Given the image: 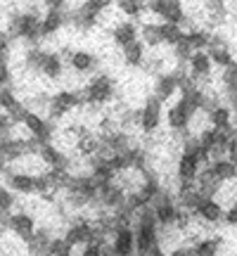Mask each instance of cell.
Masks as SVG:
<instances>
[{"mask_svg":"<svg viewBox=\"0 0 237 256\" xmlns=\"http://www.w3.org/2000/svg\"><path fill=\"white\" fill-rule=\"evenodd\" d=\"M202 168L204 166L200 164V159L194 154H180L178 162H176V178L182 180V183H194Z\"/></svg>","mask_w":237,"mask_h":256,"instance_id":"14","label":"cell"},{"mask_svg":"<svg viewBox=\"0 0 237 256\" xmlns=\"http://www.w3.org/2000/svg\"><path fill=\"white\" fill-rule=\"evenodd\" d=\"M5 230H8V232H12L19 242L28 244V242L34 240V235H36L38 226H36L34 214H28V211H12V214H10V218H8Z\"/></svg>","mask_w":237,"mask_h":256,"instance_id":"4","label":"cell"},{"mask_svg":"<svg viewBox=\"0 0 237 256\" xmlns=\"http://www.w3.org/2000/svg\"><path fill=\"white\" fill-rule=\"evenodd\" d=\"M235 17H237V10H235Z\"/></svg>","mask_w":237,"mask_h":256,"instance_id":"33","label":"cell"},{"mask_svg":"<svg viewBox=\"0 0 237 256\" xmlns=\"http://www.w3.org/2000/svg\"><path fill=\"white\" fill-rule=\"evenodd\" d=\"M64 238L74 249L76 247H83L95 240V230H92V218H86V216H76V218L64 228V232L60 235Z\"/></svg>","mask_w":237,"mask_h":256,"instance_id":"5","label":"cell"},{"mask_svg":"<svg viewBox=\"0 0 237 256\" xmlns=\"http://www.w3.org/2000/svg\"><path fill=\"white\" fill-rule=\"evenodd\" d=\"M81 98L86 107H107L116 100V83L110 74H95L90 81L81 88Z\"/></svg>","mask_w":237,"mask_h":256,"instance_id":"1","label":"cell"},{"mask_svg":"<svg viewBox=\"0 0 237 256\" xmlns=\"http://www.w3.org/2000/svg\"><path fill=\"white\" fill-rule=\"evenodd\" d=\"M36 74L46 76L48 81H60L64 74V60L60 57V52H50V50H43L40 55V62L36 66Z\"/></svg>","mask_w":237,"mask_h":256,"instance_id":"9","label":"cell"},{"mask_svg":"<svg viewBox=\"0 0 237 256\" xmlns=\"http://www.w3.org/2000/svg\"><path fill=\"white\" fill-rule=\"evenodd\" d=\"M223 220L228 223L230 228H237V202H235V204H230L228 209H226V214H223Z\"/></svg>","mask_w":237,"mask_h":256,"instance_id":"29","label":"cell"},{"mask_svg":"<svg viewBox=\"0 0 237 256\" xmlns=\"http://www.w3.org/2000/svg\"><path fill=\"white\" fill-rule=\"evenodd\" d=\"M226 159L228 162H232V164L237 166V138H232L228 142V150H226Z\"/></svg>","mask_w":237,"mask_h":256,"instance_id":"30","label":"cell"},{"mask_svg":"<svg viewBox=\"0 0 237 256\" xmlns=\"http://www.w3.org/2000/svg\"><path fill=\"white\" fill-rule=\"evenodd\" d=\"M176 92H178V81H176L174 74L168 72V74H162V76H156L154 90H152V95H154V98L162 102V104L171 100Z\"/></svg>","mask_w":237,"mask_h":256,"instance_id":"17","label":"cell"},{"mask_svg":"<svg viewBox=\"0 0 237 256\" xmlns=\"http://www.w3.org/2000/svg\"><path fill=\"white\" fill-rule=\"evenodd\" d=\"M220 247H223V240L220 238H202L194 244H190L192 256H218Z\"/></svg>","mask_w":237,"mask_h":256,"instance_id":"22","label":"cell"},{"mask_svg":"<svg viewBox=\"0 0 237 256\" xmlns=\"http://www.w3.org/2000/svg\"><path fill=\"white\" fill-rule=\"evenodd\" d=\"M121 60L126 66L130 69H140V66H145V60H147V48L142 40H136V43H130L128 48L121 50Z\"/></svg>","mask_w":237,"mask_h":256,"instance_id":"18","label":"cell"},{"mask_svg":"<svg viewBox=\"0 0 237 256\" xmlns=\"http://www.w3.org/2000/svg\"><path fill=\"white\" fill-rule=\"evenodd\" d=\"M188 69V76H190L192 83H197V86H204V83L211 81V69H214V64H211L209 55L206 52H192V57L188 60V64H185Z\"/></svg>","mask_w":237,"mask_h":256,"instance_id":"6","label":"cell"},{"mask_svg":"<svg viewBox=\"0 0 237 256\" xmlns=\"http://www.w3.org/2000/svg\"><path fill=\"white\" fill-rule=\"evenodd\" d=\"M95 204H98L102 211H110L112 214V211L126 206V192L116 183L102 185V188H98V202H95Z\"/></svg>","mask_w":237,"mask_h":256,"instance_id":"8","label":"cell"},{"mask_svg":"<svg viewBox=\"0 0 237 256\" xmlns=\"http://www.w3.org/2000/svg\"><path fill=\"white\" fill-rule=\"evenodd\" d=\"M14 206H17V194H12L5 185H0V216L12 214Z\"/></svg>","mask_w":237,"mask_h":256,"instance_id":"26","label":"cell"},{"mask_svg":"<svg viewBox=\"0 0 237 256\" xmlns=\"http://www.w3.org/2000/svg\"><path fill=\"white\" fill-rule=\"evenodd\" d=\"M140 40L145 43L147 50H154V48L164 46V43H162L159 22H145V24H140Z\"/></svg>","mask_w":237,"mask_h":256,"instance_id":"21","label":"cell"},{"mask_svg":"<svg viewBox=\"0 0 237 256\" xmlns=\"http://www.w3.org/2000/svg\"><path fill=\"white\" fill-rule=\"evenodd\" d=\"M223 214H226V206L218 200H204L194 211V218L204 226H218L223 220Z\"/></svg>","mask_w":237,"mask_h":256,"instance_id":"12","label":"cell"},{"mask_svg":"<svg viewBox=\"0 0 237 256\" xmlns=\"http://www.w3.org/2000/svg\"><path fill=\"white\" fill-rule=\"evenodd\" d=\"M136 40H140V26H138L136 22H128V19H124V22H116L114 24V28H112V43L116 48H128L130 43H136Z\"/></svg>","mask_w":237,"mask_h":256,"instance_id":"11","label":"cell"},{"mask_svg":"<svg viewBox=\"0 0 237 256\" xmlns=\"http://www.w3.org/2000/svg\"><path fill=\"white\" fill-rule=\"evenodd\" d=\"M116 10L121 14H126L128 22L140 24V17L145 14V2H140V0H121V2H116Z\"/></svg>","mask_w":237,"mask_h":256,"instance_id":"23","label":"cell"},{"mask_svg":"<svg viewBox=\"0 0 237 256\" xmlns=\"http://www.w3.org/2000/svg\"><path fill=\"white\" fill-rule=\"evenodd\" d=\"M112 249H110V242H88L83 244L81 252L74 256H110Z\"/></svg>","mask_w":237,"mask_h":256,"instance_id":"25","label":"cell"},{"mask_svg":"<svg viewBox=\"0 0 237 256\" xmlns=\"http://www.w3.org/2000/svg\"><path fill=\"white\" fill-rule=\"evenodd\" d=\"M142 256H166V252L162 247H154L152 252H147V254H142Z\"/></svg>","mask_w":237,"mask_h":256,"instance_id":"32","label":"cell"},{"mask_svg":"<svg viewBox=\"0 0 237 256\" xmlns=\"http://www.w3.org/2000/svg\"><path fill=\"white\" fill-rule=\"evenodd\" d=\"M162 119H164V104L156 100L154 95H147L145 104L136 112V126L140 128L142 133L152 136L154 130H159Z\"/></svg>","mask_w":237,"mask_h":256,"instance_id":"3","label":"cell"},{"mask_svg":"<svg viewBox=\"0 0 237 256\" xmlns=\"http://www.w3.org/2000/svg\"><path fill=\"white\" fill-rule=\"evenodd\" d=\"M36 156L40 159V164L46 166V168H66V164H69L66 152H62L55 142L40 145L38 147V152H36Z\"/></svg>","mask_w":237,"mask_h":256,"instance_id":"13","label":"cell"},{"mask_svg":"<svg viewBox=\"0 0 237 256\" xmlns=\"http://www.w3.org/2000/svg\"><path fill=\"white\" fill-rule=\"evenodd\" d=\"M159 31H162V43L168 46V48H176L182 38H185V31H182L180 26H176V24H166V22H162V24H159Z\"/></svg>","mask_w":237,"mask_h":256,"instance_id":"24","label":"cell"},{"mask_svg":"<svg viewBox=\"0 0 237 256\" xmlns=\"http://www.w3.org/2000/svg\"><path fill=\"white\" fill-rule=\"evenodd\" d=\"M209 171L214 174V178H216L220 185L235 183V180H237V166L232 164V162H228V159L211 162V164H209Z\"/></svg>","mask_w":237,"mask_h":256,"instance_id":"20","label":"cell"},{"mask_svg":"<svg viewBox=\"0 0 237 256\" xmlns=\"http://www.w3.org/2000/svg\"><path fill=\"white\" fill-rule=\"evenodd\" d=\"M83 107V98L81 90H60L55 95H50V107H48V121H62L66 114H72L74 110Z\"/></svg>","mask_w":237,"mask_h":256,"instance_id":"2","label":"cell"},{"mask_svg":"<svg viewBox=\"0 0 237 256\" xmlns=\"http://www.w3.org/2000/svg\"><path fill=\"white\" fill-rule=\"evenodd\" d=\"M166 256H192V249H190V244H178V247H174Z\"/></svg>","mask_w":237,"mask_h":256,"instance_id":"31","label":"cell"},{"mask_svg":"<svg viewBox=\"0 0 237 256\" xmlns=\"http://www.w3.org/2000/svg\"><path fill=\"white\" fill-rule=\"evenodd\" d=\"M185 43L192 48V52H206L211 46V31L204 26H194L190 31H185Z\"/></svg>","mask_w":237,"mask_h":256,"instance_id":"19","label":"cell"},{"mask_svg":"<svg viewBox=\"0 0 237 256\" xmlns=\"http://www.w3.org/2000/svg\"><path fill=\"white\" fill-rule=\"evenodd\" d=\"M48 256H74V247L64 238H52Z\"/></svg>","mask_w":237,"mask_h":256,"instance_id":"27","label":"cell"},{"mask_svg":"<svg viewBox=\"0 0 237 256\" xmlns=\"http://www.w3.org/2000/svg\"><path fill=\"white\" fill-rule=\"evenodd\" d=\"M192 116H194V112L182 100L174 102V104L166 110V124H168V128H171L174 133H188V128H190V124H192Z\"/></svg>","mask_w":237,"mask_h":256,"instance_id":"7","label":"cell"},{"mask_svg":"<svg viewBox=\"0 0 237 256\" xmlns=\"http://www.w3.org/2000/svg\"><path fill=\"white\" fill-rule=\"evenodd\" d=\"M110 249L114 256H136V235H133V228L114 230L110 238Z\"/></svg>","mask_w":237,"mask_h":256,"instance_id":"10","label":"cell"},{"mask_svg":"<svg viewBox=\"0 0 237 256\" xmlns=\"http://www.w3.org/2000/svg\"><path fill=\"white\" fill-rule=\"evenodd\" d=\"M206 121L216 130H228V128H232V110L226 102H220V104H216V107H211L206 112Z\"/></svg>","mask_w":237,"mask_h":256,"instance_id":"16","label":"cell"},{"mask_svg":"<svg viewBox=\"0 0 237 256\" xmlns=\"http://www.w3.org/2000/svg\"><path fill=\"white\" fill-rule=\"evenodd\" d=\"M98 55L90 52V50H74L72 60H69V66H72L74 74H78V76H86V74H95L98 72Z\"/></svg>","mask_w":237,"mask_h":256,"instance_id":"15","label":"cell"},{"mask_svg":"<svg viewBox=\"0 0 237 256\" xmlns=\"http://www.w3.org/2000/svg\"><path fill=\"white\" fill-rule=\"evenodd\" d=\"M220 86H223V92L237 90V62L230 64L228 69H223V74H220Z\"/></svg>","mask_w":237,"mask_h":256,"instance_id":"28","label":"cell"}]
</instances>
